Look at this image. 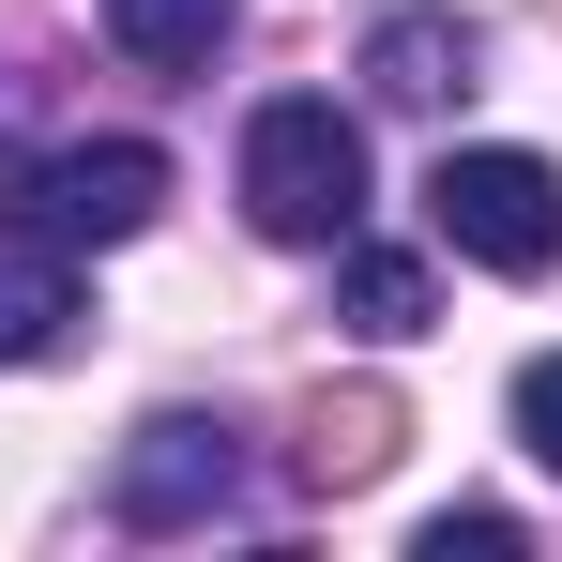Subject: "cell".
Masks as SVG:
<instances>
[{
    "label": "cell",
    "instance_id": "obj_9",
    "mask_svg": "<svg viewBox=\"0 0 562 562\" xmlns=\"http://www.w3.org/2000/svg\"><path fill=\"white\" fill-rule=\"evenodd\" d=\"M395 471V395H319L304 411V486H380Z\"/></svg>",
    "mask_w": 562,
    "mask_h": 562
},
{
    "label": "cell",
    "instance_id": "obj_6",
    "mask_svg": "<svg viewBox=\"0 0 562 562\" xmlns=\"http://www.w3.org/2000/svg\"><path fill=\"white\" fill-rule=\"evenodd\" d=\"M77 335V244H0V366H46Z\"/></svg>",
    "mask_w": 562,
    "mask_h": 562
},
{
    "label": "cell",
    "instance_id": "obj_10",
    "mask_svg": "<svg viewBox=\"0 0 562 562\" xmlns=\"http://www.w3.org/2000/svg\"><path fill=\"white\" fill-rule=\"evenodd\" d=\"M502 411H517V457H532V471H562V350H532Z\"/></svg>",
    "mask_w": 562,
    "mask_h": 562
},
{
    "label": "cell",
    "instance_id": "obj_5",
    "mask_svg": "<svg viewBox=\"0 0 562 562\" xmlns=\"http://www.w3.org/2000/svg\"><path fill=\"white\" fill-rule=\"evenodd\" d=\"M471 77H486V31H471L457 0H395V15L366 31V92L411 106V122H426V106H457Z\"/></svg>",
    "mask_w": 562,
    "mask_h": 562
},
{
    "label": "cell",
    "instance_id": "obj_11",
    "mask_svg": "<svg viewBox=\"0 0 562 562\" xmlns=\"http://www.w3.org/2000/svg\"><path fill=\"white\" fill-rule=\"evenodd\" d=\"M426 562H517V517L457 502V517H426Z\"/></svg>",
    "mask_w": 562,
    "mask_h": 562
},
{
    "label": "cell",
    "instance_id": "obj_3",
    "mask_svg": "<svg viewBox=\"0 0 562 562\" xmlns=\"http://www.w3.org/2000/svg\"><path fill=\"white\" fill-rule=\"evenodd\" d=\"M244 502V441L213 426V411H153L137 441H122V471H106V517L122 532H213Z\"/></svg>",
    "mask_w": 562,
    "mask_h": 562
},
{
    "label": "cell",
    "instance_id": "obj_1",
    "mask_svg": "<svg viewBox=\"0 0 562 562\" xmlns=\"http://www.w3.org/2000/svg\"><path fill=\"white\" fill-rule=\"evenodd\" d=\"M244 213H259V244H350L366 228V122L335 92H274L244 122Z\"/></svg>",
    "mask_w": 562,
    "mask_h": 562
},
{
    "label": "cell",
    "instance_id": "obj_8",
    "mask_svg": "<svg viewBox=\"0 0 562 562\" xmlns=\"http://www.w3.org/2000/svg\"><path fill=\"white\" fill-rule=\"evenodd\" d=\"M228 31H244V0H106V46H122L137 77H198Z\"/></svg>",
    "mask_w": 562,
    "mask_h": 562
},
{
    "label": "cell",
    "instance_id": "obj_2",
    "mask_svg": "<svg viewBox=\"0 0 562 562\" xmlns=\"http://www.w3.org/2000/svg\"><path fill=\"white\" fill-rule=\"evenodd\" d=\"M426 228L471 274H562V168L517 153V137H471V153L426 168Z\"/></svg>",
    "mask_w": 562,
    "mask_h": 562
},
{
    "label": "cell",
    "instance_id": "obj_7",
    "mask_svg": "<svg viewBox=\"0 0 562 562\" xmlns=\"http://www.w3.org/2000/svg\"><path fill=\"white\" fill-rule=\"evenodd\" d=\"M335 319H350V335H380V350H411V335L441 319V289H426V259H411V244H350V259H335Z\"/></svg>",
    "mask_w": 562,
    "mask_h": 562
},
{
    "label": "cell",
    "instance_id": "obj_4",
    "mask_svg": "<svg viewBox=\"0 0 562 562\" xmlns=\"http://www.w3.org/2000/svg\"><path fill=\"white\" fill-rule=\"evenodd\" d=\"M153 213H168V153L153 137H77V153L31 168V228L46 244H137Z\"/></svg>",
    "mask_w": 562,
    "mask_h": 562
}]
</instances>
